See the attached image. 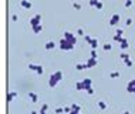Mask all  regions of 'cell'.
Returning a JSON list of instances; mask_svg holds the SVG:
<instances>
[{"mask_svg": "<svg viewBox=\"0 0 135 114\" xmlns=\"http://www.w3.org/2000/svg\"><path fill=\"white\" fill-rule=\"evenodd\" d=\"M61 79H63V73L61 71H54V73L48 77V86H50L51 88H54Z\"/></svg>", "mask_w": 135, "mask_h": 114, "instance_id": "obj_1", "label": "cell"}, {"mask_svg": "<svg viewBox=\"0 0 135 114\" xmlns=\"http://www.w3.org/2000/svg\"><path fill=\"white\" fill-rule=\"evenodd\" d=\"M58 47H60L61 50H64V51H71V50H74L75 44L71 43L70 40H67V39H64V37H63V39L60 40V43H58Z\"/></svg>", "mask_w": 135, "mask_h": 114, "instance_id": "obj_2", "label": "cell"}, {"mask_svg": "<svg viewBox=\"0 0 135 114\" xmlns=\"http://www.w3.org/2000/svg\"><path fill=\"white\" fill-rule=\"evenodd\" d=\"M30 26H31V28L36 27V26H39V24H41V14H36V16H33L31 19H30Z\"/></svg>", "mask_w": 135, "mask_h": 114, "instance_id": "obj_3", "label": "cell"}, {"mask_svg": "<svg viewBox=\"0 0 135 114\" xmlns=\"http://www.w3.org/2000/svg\"><path fill=\"white\" fill-rule=\"evenodd\" d=\"M28 68L31 70V71H36L37 74H43V71H44V68H43V66H39V64H33V63H30L28 64Z\"/></svg>", "mask_w": 135, "mask_h": 114, "instance_id": "obj_4", "label": "cell"}, {"mask_svg": "<svg viewBox=\"0 0 135 114\" xmlns=\"http://www.w3.org/2000/svg\"><path fill=\"white\" fill-rule=\"evenodd\" d=\"M64 39L70 40L74 44H77V34H73L71 31H66V33H64Z\"/></svg>", "mask_w": 135, "mask_h": 114, "instance_id": "obj_5", "label": "cell"}, {"mask_svg": "<svg viewBox=\"0 0 135 114\" xmlns=\"http://www.w3.org/2000/svg\"><path fill=\"white\" fill-rule=\"evenodd\" d=\"M119 20H121V17H119L118 13H115V14H112V16L110 17V26H115V24H118Z\"/></svg>", "mask_w": 135, "mask_h": 114, "instance_id": "obj_6", "label": "cell"}, {"mask_svg": "<svg viewBox=\"0 0 135 114\" xmlns=\"http://www.w3.org/2000/svg\"><path fill=\"white\" fill-rule=\"evenodd\" d=\"M87 68H92L95 67V66H98V58H92V57H90L88 60H87Z\"/></svg>", "mask_w": 135, "mask_h": 114, "instance_id": "obj_7", "label": "cell"}, {"mask_svg": "<svg viewBox=\"0 0 135 114\" xmlns=\"http://www.w3.org/2000/svg\"><path fill=\"white\" fill-rule=\"evenodd\" d=\"M127 91L131 94H135V80H130L127 84Z\"/></svg>", "mask_w": 135, "mask_h": 114, "instance_id": "obj_8", "label": "cell"}, {"mask_svg": "<svg viewBox=\"0 0 135 114\" xmlns=\"http://www.w3.org/2000/svg\"><path fill=\"white\" fill-rule=\"evenodd\" d=\"M20 6H22L23 9H28V10H30V9L33 7V3H31L30 0H20Z\"/></svg>", "mask_w": 135, "mask_h": 114, "instance_id": "obj_9", "label": "cell"}, {"mask_svg": "<svg viewBox=\"0 0 135 114\" xmlns=\"http://www.w3.org/2000/svg\"><path fill=\"white\" fill-rule=\"evenodd\" d=\"M17 96H19V94H17V91H10V93L7 94V103H11Z\"/></svg>", "mask_w": 135, "mask_h": 114, "instance_id": "obj_10", "label": "cell"}, {"mask_svg": "<svg viewBox=\"0 0 135 114\" xmlns=\"http://www.w3.org/2000/svg\"><path fill=\"white\" fill-rule=\"evenodd\" d=\"M83 84H84L85 91H87L90 87H92V80H91V79H84V80H83Z\"/></svg>", "mask_w": 135, "mask_h": 114, "instance_id": "obj_11", "label": "cell"}, {"mask_svg": "<svg viewBox=\"0 0 135 114\" xmlns=\"http://www.w3.org/2000/svg\"><path fill=\"white\" fill-rule=\"evenodd\" d=\"M119 47H121L122 50H127V49L130 47V46H128V41H127V39H124V37H122V40L119 41Z\"/></svg>", "mask_w": 135, "mask_h": 114, "instance_id": "obj_12", "label": "cell"}, {"mask_svg": "<svg viewBox=\"0 0 135 114\" xmlns=\"http://www.w3.org/2000/svg\"><path fill=\"white\" fill-rule=\"evenodd\" d=\"M54 47H56V43H54V41H47V43H45V46H44L45 50H53Z\"/></svg>", "mask_w": 135, "mask_h": 114, "instance_id": "obj_13", "label": "cell"}, {"mask_svg": "<svg viewBox=\"0 0 135 114\" xmlns=\"http://www.w3.org/2000/svg\"><path fill=\"white\" fill-rule=\"evenodd\" d=\"M44 30V27H43V24H39V26H36V27H33V31L34 34H40L41 31Z\"/></svg>", "mask_w": 135, "mask_h": 114, "instance_id": "obj_14", "label": "cell"}, {"mask_svg": "<svg viewBox=\"0 0 135 114\" xmlns=\"http://www.w3.org/2000/svg\"><path fill=\"white\" fill-rule=\"evenodd\" d=\"M28 98H30L33 103H37V100H39L37 94H36V93H33V91H30V93H28Z\"/></svg>", "mask_w": 135, "mask_h": 114, "instance_id": "obj_15", "label": "cell"}, {"mask_svg": "<svg viewBox=\"0 0 135 114\" xmlns=\"http://www.w3.org/2000/svg\"><path fill=\"white\" fill-rule=\"evenodd\" d=\"M75 90H78V91H85V87H84V84H83V81L75 83Z\"/></svg>", "mask_w": 135, "mask_h": 114, "instance_id": "obj_16", "label": "cell"}, {"mask_svg": "<svg viewBox=\"0 0 135 114\" xmlns=\"http://www.w3.org/2000/svg\"><path fill=\"white\" fill-rule=\"evenodd\" d=\"M84 68H87V64H85V63H78V64H75V70H78V71L84 70Z\"/></svg>", "mask_w": 135, "mask_h": 114, "instance_id": "obj_17", "label": "cell"}, {"mask_svg": "<svg viewBox=\"0 0 135 114\" xmlns=\"http://www.w3.org/2000/svg\"><path fill=\"white\" fill-rule=\"evenodd\" d=\"M90 46H91V49H92V50H95L97 47H98V40H97V39H92V41L90 43Z\"/></svg>", "mask_w": 135, "mask_h": 114, "instance_id": "obj_18", "label": "cell"}, {"mask_svg": "<svg viewBox=\"0 0 135 114\" xmlns=\"http://www.w3.org/2000/svg\"><path fill=\"white\" fill-rule=\"evenodd\" d=\"M47 110H48V104H43V106H41V110H40V113L39 114H45L47 113Z\"/></svg>", "mask_w": 135, "mask_h": 114, "instance_id": "obj_19", "label": "cell"}, {"mask_svg": "<svg viewBox=\"0 0 135 114\" xmlns=\"http://www.w3.org/2000/svg\"><path fill=\"white\" fill-rule=\"evenodd\" d=\"M119 58H121L122 61H127V60H130V54H127V53H121V54H119Z\"/></svg>", "mask_w": 135, "mask_h": 114, "instance_id": "obj_20", "label": "cell"}, {"mask_svg": "<svg viewBox=\"0 0 135 114\" xmlns=\"http://www.w3.org/2000/svg\"><path fill=\"white\" fill-rule=\"evenodd\" d=\"M71 110H74V111H77V113H80V111H81V107H80L78 104H75V103H73V104H71Z\"/></svg>", "mask_w": 135, "mask_h": 114, "instance_id": "obj_21", "label": "cell"}, {"mask_svg": "<svg viewBox=\"0 0 135 114\" xmlns=\"http://www.w3.org/2000/svg\"><path fill=\"white\" fill-rule=\"evenodd\" d=\"M98 107H100V110H105V108H107V103L105 101H98Z\"/></svg>", "mask_w": 135, "mask_h": 114, "instance_id": "obj_22", "label": "cell"}, {"mask_svg": "<svg viewBox=\"0 0 135 114\" xmlns=\"http://www.w3.org/2000/svg\"><path fill=\"white\" fill-rule=\"evenodd\" d=\"M118 77H119V73H117V71L110 73V79H118Z\"/></svg>", "mask_w": 135, "mask_h": 114, "instance_id": "obj_23", "label": "cell"}, {"mask_svg": "<svg viewBox=\"0 0 135 114\" xmlns=\"http://www.w3.org/2000/svg\"><path fill=\"white\" fill-rule=\"evenodd\" d=\"M102 49H104L105 51H108V50H111V49H112V46L110 44V43H105V44L102 46Z\"/></svg>", "mask_w": 135, "mask_h": 114, "instance_id": "obj_24", "label": "cell"}, {"mask_svg": "<svg viewBox=\"0 0 135 114\" xmlns=\"http://www.w3.org/2000/svg\"><path fill=\"white\" fill-rule=\"evenodd\" d=\"M84 39H85V41H87L88 44H90L91 41H92V37H91L90 34H85V36H84Z\"/></svg>", "mask_w": 135, "mask_h": 114, "instance_id": "obj_25", "label": "cell"}, {"mask_svg": "<svg viewBox=\"0 0 135 114\" xmlns=\"http://www.w3.org/2000/svg\"><path fill=\"white\" fill-rule=\"evenodd\" d=\"M73 7L75 9V10H81V4L77 3V1H74V3H73Z\"/></svg>", "mask_w": 135, "mask_h": 114, "instance_id": "obj_26", "label": "cell"}, {"mask_svg": "<svg viewBox=\"0 0 135 114\" xmlns=\"http://www.w3.org/2000/svg\"><path fill=\"white\" fill-rule=\"evenodd\" d=\"M125 66H127V67H132V66H134V61H132V60H127V61H125Z\"/></svg>", "mask_w": 135, "mask_h": 114, "instance_id": "obj_27", "label": "cell"}, {"mask_svg": "<svg viewBox=\"0 0 135 114\" xmlns=\"http://www.w3.org/2000/svg\"><path fill=\"white\" fill-rule=\"evenodd\" d=\"M132 4H134L132 0H127V1H125V7H132Z\"/></svg>", "mask_w": 135, "mask_h": 114, "instance_id": "obj_28", "label": "cell"}, {"mask_svg": "<svg viewBox=\"0 0 135 114\" xmlns=\"http://www.w3.org/2000/svg\"><path fill=\"white\" fill-rule=\"evenodd\" d=\"M102 7H104V4H102L101 1H100V0H98V3H97V6H95V9H97V10H101Z\"/></svg>", "mask_w": 135, "mask_h": 114, "instance_id": "obj_29", "label": "cell"}, {"mask_svg": "<svg viewBox=\"0 0 135 114\" xmlns=\"http://www.w3.org/2000/svg\"><path fill=\"white\" fill-rule=\"evenodd\" d=\"M115 34H117V36H122V34H124V30H122V28H117V30H115Z\"/></svg>", "mask_w": 135, "mask_h": 114, "instance_id": "obj_30", "label": "cell"}, {"mask_svg": "<svg viewBox=\"0 0 135 114\" xmlns=\"http://www.w3.org/2000/svg\"><path fill=\"white\" fill-rule=\"evenodd\" d=\"M54 113H56V114H61V113H64V108H60V107H58V108H56V110H54Z\"/></svg>", "mask_w": 135, "mask_h": 114, "instance_id": "obj_31", "label": "cell"}, {"mask_svg": "<svg viewBox=\"0 0 135 114\" xmlns=\"http://www.w3.org/2000/svg\"><path fill=\"white\" fill-rule=\"evenodd\" d=\"M77 36H85L84 30H83V28H78V30H77Z\"/></svg>", "mask_w": 135, "mask_h": 114, "instance_id": "obj_32", "label": "cell"}, {"mask_svg": "<svg viewBox=\"0 0 135 114\" xmlns=\"http://www.w3.org/2000/svg\"><path fill=\"white\" fill-rule=\"evenodd\" d=\"M97 3H98V0H90V6L91 7H95Z\"/></svg>", "mask_w": 135, "mask_h": 114, "instance_id": "obj_33", "label": "cell"}, {"mask_svg": "<svg viewBox=\"0 0 135 114\" xmlns=\"http://www.w3.org/2000/svg\"><path fill=\"white\" fill-rule=\"evenodd\" d=\"M114 40H115V41H121V40H122V36H117V34H115V36H114Z\"/></svg>", "mask_w": 135, "mask_h": 114, "instance_id": "obj_34", "label": "cell"}, {"mask_svg": "<svg viewBox=\"0 0 135 114\" xmlns=\"http://www.w3.org/2000/svg\"><path fill=\"white\" fill-rule=\"evenodd\" d=\"M125 24H127V26H132V19H131V17H128V19H127V23H125Z\"/></svg>", "mask_w": 135, "mask_h": 114, "instance_id": "obj_35", "label": "cell"}, {"mask_svg": "<svg viewBox=\"0 0 135 114\" xmlns=\"http://www.w3.org/2000/svg\"><path fill=\"white\" fill-rule=\"evenodd\" d=\"M64 113H67V114L71 113V106L70 107H64Z\"/></svg>", "mask_w": 135, "mask_h": 114, "instance_id": "obj_36", "label": "cell"}, {"mask_svg": "<svg viewBox=\"0 0 135 114\" xmlns=\"http://www.w3.org/2000/svg\"><path fill=\"white\" fill-rule=\"evenodd\" d=\"M91 57H92V58H97V57H98V56H97V51L95 50H91Z\"/></svg>", "mask_w": 135, "mask_h": 114, "instance_id": "obj_37", "label": "cell"}, {"mask_svg": "<svg viewBox=\"0 0 135 114\" xmlns=\"http://www.w3.org/2000/svg\"><path fill=\"white\" fill-rule=\"evenodd\" d=\"M87 93H88L90 96H92V94H94V88H92V87H90V88L87 90Z\"/></svg>", "mask_w": 135, "mask_h": 114, "instance_id": "obj_38", "label": "cell"}, {"mask_svg": "<svg viewBox=\"0 0 135 114\" xmlns=\"http://www.w3.org/2000/svg\"><path fill=\"white\" fill-rule=\"evenodd\" d=\"M11 20H13V22H17V20H19V16H17V14H13V16H11Z\"/></svg>", "mask_w": 135, "mask_h": 114, "instance_id": "obj_39", "label": "cell"}, {"mask_svg": "<svg viewBox=\"0 0 135 114\" xmlns=\"http://www.w3.org/2000/svg\"><path fill=\"white\" fill-rule=\"evenodd\" d=\"M70 114H80V113H77V111H74V110H71V113Z\"/></svg>", "mask_w": 135, "mask_h": 114, "instance_id": "obj_40", "label": "cell"}, {"mask_svg": "<svg viewBox=\"0 0 135 114\" xmlns=\"http://www.w3.org/2000/svg\"><path fill=\"white\" fill-rule=\"evenodd\" d=\"M122 114H131V113H130V111H128V110H127V111H124V113H122Z\"/></svg>", "mask_w": 135, "mask_h": 114, "instance_id": "obj_41", "label": "cell"}, {"mask_svg": "<svg viewBox=\"0 0 135 114\" xmlns=\"http://www.w3.org/2000/svg\"><path fill=\"white\" fill-rule=\"evenodd\" d=\"M30 114H37V113H36V111H31V113H30Z\"/></svg>", "mask_w": 135, "mask_h": 114, "instance_id": "obj_42", "label": "cell"}, {"mask_svg": "<svg viewBox=\"0 0 135 114\" xmlns=\"http://www.w3.org/2000/svg\"><path fill=\"white\" fill-rule=\"evenodd\" d=\"M80 114H81V113H80Z\"/></svg>", "mask_w": 135, "mask_h": 114, "instance_id": "obj_43", "label": "cell"}]
</instances>
